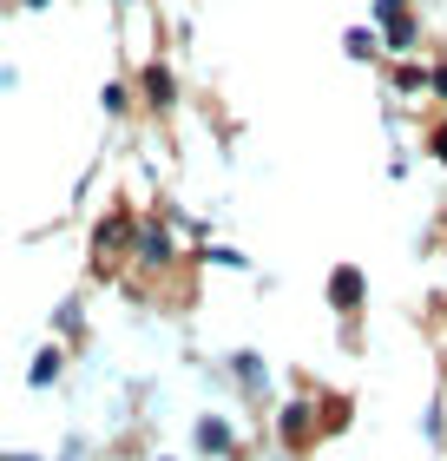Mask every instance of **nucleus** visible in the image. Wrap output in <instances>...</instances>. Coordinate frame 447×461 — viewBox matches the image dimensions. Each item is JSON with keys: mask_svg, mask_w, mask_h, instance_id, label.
Returning <instances> with one entry per match:
<instances>
[{"mask_svg": "<svg viewBox=\"0 0 447 461\" xmlns=\"http://www.w3.org/2000/svg\"><path fill=\"white\" fill-rule=\"evenodd\" d=\"M428 145H434V152H441V165H447V125H434V139H428Z\"/></svg>", "mask_w": 447, "mask_h": 461, "instance_id": "nucleus-8", "label": "nucleus"}, {"mask_svg": "<svg viewBox=\"0 0 447 461\" xmlns=\"http://www.w3.org/2000/svg\"><path fill=\"white\" fill-rule=\"evenodd\" d=\"M145 99H152V106H172V73H165V67L145 73Z\"/></svg>", "mask_w": 447, "mask_h": 461, "instance_id": "nucleus-6", "label": "nucleus"}, {"mask_svg": "<svg viewBox=\"0 0 447 461\" xmlns=\"http://www.w3.org/2000/svg\"><path fill=\"white\" fill-rule=\"evenodd\" d=\"M139 258H145V264H165V258H172V238H165L158 224H145V230H139Z\"/></svg>", "mask_w": 447, "mask_h": 461, "instance_id": "nucleus-5", "label": "nucleus"}, {"mask_svg": "<svg viewBox=\"0 0 447 461\" xmlns=\"http://www.w3.org/2000/svg\"><path fill=\"white\" fill-rule=\"evenodd\" d=\"M59 369H67V356H59V349L47 343V349H40V356H33V369H27V383H33V389H47V383H59Z\"/></svg>", "mask_w": 447, "mask_h": 461, "instance_id": "nucleus-2", "label": "nucleus"}, {"mask_svg": "<svg viewBox=\"0 0 447 461\" xmlns=\"http://www.w3.org/2000/svg\"><path fill=\"white\" fill-rule=\"evenodd\" d=\"M343 47H349V59H369V53L381 47V40H375L369 27H349V40H343Z\"/></svg>", "mask_w": 447, "mask_h": 461, "instance_id": "nucleus-7", "label": "nucleus"}, {"mask_svg": "<svg viewBox=\"0 0 447 461\" xmlns=\"http://www.w3.org/2000/svg\"><path fill=\"white\" fill-rule=\"evenodd\" d=\"M230 363H237V383H244L250 395H257V389H270V369H264V356H250V349H244V356H230Z\"/></svg>", "mask_w": 447, "mask_h": 461, "instance_id": "nucleus-3", "label": "nucleus"}, {"mask_svg": "<svg viewBox=\"0 0 447 461\" xmlns=\"http://www.w3.org/2000/svg\"><path fill=\"white\" fill-rule=\"evenodd\" d=\"M198 448H204V455H230V422H218V415L198 422Z\"/></svg>", "mask_w": 447, "mask_h": 461, "instance_id": "nucleus-4", "label": "nucleus"}, {"mask_svg": "<svg viewBox=\"0 0 447 461\" xmlns=\"http://www.w3.org/2000/svg\"><path fill=\"white\" fill-rule=\"evenodd\" d=\"M7 461H33V455H7Z\"/></svg>", "mask_w": 447, "mask_h": 461, "instance_id": "nucleus-9", "label": "nucleus"}, {"mask_svg": "<svg viewBox=\"0 0 447 461\" xmlns=\"http://www.w3.org/2000/svg\"><path fill=\"white\" fill-rule=\"evenodd\" d=\"M329 303H335V310H355V303H362V270H355V264H343V270L329 277Z\"/></svg>", "mask_w": 447, "mask_h": 461, "instance_id": "nucleus-1", "label": "nucleus"}]
</instances>
